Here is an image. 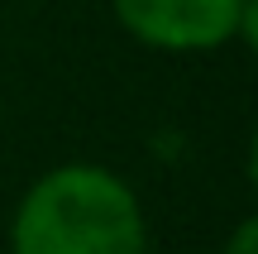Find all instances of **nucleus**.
Here are the masks:
<instances>
[{
  "mask_svg": "<svg viewBox=\"0 0 258 254\" xmlns=\"http://www.w3.org/2000/svg\"><path fill=\"white\" fill-rule=\"evenodd\" d=\"M220 254H258V221H239L234 226V235H230V245H225Z\"/></svg>",
  "mask_w": 258,
  "mask_h": 254,
  "instance_id": "7ed1b4c3",
  "label": "nucleus"
},
{
  "mask_svg": "<svg viewBox=\"0 0 258 254\" xmlns=\"http://www.w3.org/2000/svg\"><path fill=\"white\" fill-rule=\"evenodd\" d=\"M148 226L134 187L101 163L48 168L19 197L10 254H144Z\"/></svg>",
  "mask_w": 258,
  "mask_h": 254,
  "instance_id": "f257e3e1",
  "label": "nucleus"
},
{
  "mask_svg": "<svg viewBox=\"0 0 258 254\" xmlns=\"http://www.w3.org/2000/svg\"><path fill=\"white\" fill-rule=\"evenodd\" d=\"M120 29L153 53H215L253 34V0H110Z\"/></svg>",
  "mask_w": 258,
  "mask_h": 254,
  "instance_id": "f03ea898",
  "label": "nucleus"
}]
</instances>
